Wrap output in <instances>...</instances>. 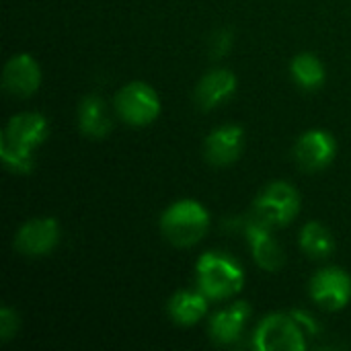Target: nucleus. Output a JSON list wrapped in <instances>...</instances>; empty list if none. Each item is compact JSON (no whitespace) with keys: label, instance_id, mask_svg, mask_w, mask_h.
<instances>
[{"label":"nucleus","instance_id":"1","mask_svg":"<svg viewBox=\"0 0 351 351\" xmlns=\"http://www.w3.org/2000/svg\"><path fill=\"white\" fill-rule=\"evenodd\" d=\"M210 212L197 199H177L160 214V232L173 247H193L210 230Z\"/></svg>","mask_w":351,"mask_h":351},{"label":"nucleus","instance_id":"2","mask_svg":"<svg viewBox=\"0 0 351 351\" xmlns=\"http://www.w3.org/2000/svg\"><path fill=\"white\" fill-rule=\"evenodd\" d=\"M197 290L210 300H226L245 288L243 267L220 251H206L195 263Z\"/></svg>","mask_w":351,"mask_h":351},{"label":"nucleus","instance_id":"3","mask_svg":"<svg viewBox=\"0 0 351 351\" xmlns=\"http://www.w3.org/2000/svg\"><path fill=\"white\" fill-rule=\"evenodd\" d=\"M113 107L123 123L134 128H144L158 119L162 103L154 86L142 80H132L117 90L113 99Z\"/></svg>","mask_w":351,"mask_h":351},{"label":"nucleus","instance_id":"4","mask_svg":"<svg viewBox=\"0 0 351 351\" xmlns=\"http://www.w3.org/2000/svg\"><path fill=\"white\" fill-rule=\"evenodd\" d=\"M300 212V193L288 181H271L253 202V214L271 228L288 226Z\"/></svg>","mask_w":351,"mask_h":351},{"label":"nucleus","instance_id":"5","mask_svg":"<svg viewBox=\"0 0 351 351\" xmlns=\"http://www.w3.org/2000/svg\"><path fill=\"white\" fill-rule=\"evenodd\" d=\"M253 346L259 351H304L306 333L292 313H271L257 325Z\"/></svg>","mask_w":351,"mask_h":351},{"label":"nucleus","instance_id":"6","mask_svg":"<svg viewBox=\"0 0 351 351\" xmlns=\"http://www.w3.org/2000/svg\"><path fill=\"white\" fill-rule=\"evenodd\" d=\"M62 230L56 218H31L14 234V251L23 257H45L49 255L60 243Z\"/></svg>","mask_w":351,"mask_h":351},{"label":"nucleus","instance_id":"7","mask_svg":"<svg viewBox=\"0 0 351 351\" xmlns=\"http://www.w3.org/2000/svg\"><path fill=\"white\" fill-rule=\"evenodd\" d=\"M308 294L321 308L329 313L341 311L351 300V276L335 265L319 269L308 284Z\"/></svg>","mask_w":351,"mask_h":351},{"label":"nucleus","instance_id":"8","mask_svg":"<svg viewBox=\"0 0 351 351\" xmlns=\"http://www.w3.org/2000/svg\"><path fill=\"white\" fill-rule=\"evenodd\" d=\"M337 154V142L327 130H308L294 144V160L306 173H319L327 169Z\"/></svg>","mask_w":351,"mask_h":351},{"label":"nucleus","instance_id":"9","mask_svg":"<svg viewBox=\"0 0 351 351\" xmlns=\"http://www.w3.org/2000/svg\"><path fill=\"white\" fill-rule=\"evenodd\" d=\"M243 230H245V237L249 241V247H251V253H253L255 263L261 269L269 271V274L280 271L284 267L286 257H284V251H282L280 243L271 234V226L265 224L255 214H251L245 220Z\"/></svg>","mask_w":351,"mask_h":351},{"label":"nucleus","instance_id":"10","mask_svg":"<svg viewBox=\"0 0 351 351\" xmlns=\"http://www.w3.org/2000/svg\"><path fill=\"white\" fill-rule=\"evenodd\" d=\"M41 86V66L31 53H14L2 70V88L16 99L33 97Z\"/></svg>","mask_w":351,"mask_h":351},{"label":"nucleus","instance_id":"11","mask_svg":"<svg viewBox=\"0 0 351 351\" xmlns=\"http://www.w3.org/2000/svg\"><path fill=\"white\" fill-rule=\"evenodd\" d=\"M245 148V130L237 123L214 128L204 142V156L212 167H228L237 162Z\"/></svg>","mask_w":351,"mask_h":351},{"label":"nucleus","instance_id":"12","mask_svg":"<svg viewBox=\"0 0 351 351\" xmlns=\"http://www.w3.org/2000/svg\"><path fill=\"white\" fill-rule=\"evenodd\" d=\"M47 136H49V121L43 113L37 111H21L12 115L2 130L4 140L29 152L39 148L47 140Z\"/></svg>","mask_w":351,"mask_h":351},{"label":"nucleus","instance_id":"13","mask_svg":"<svg viewBox=\"0 0 351 351\" xmlns=\"http://www.w3.org/2000/svg\"><path fill=\"white\" fill-rule=\"evenodd\" d=\"M237 76L228 68H214L206 72L195 84L193 99L202 111H212L224 105L237 93Z\"/></svg>","mask_w":351,"mask_h":351},{"label":"nucleus","instance_id":"14","mask_svg":"<svg viewBox=\"0 0 351 351\" xmlns=\"http://www.w3.org/2000/svg\"><path fill=\"white\" fill-rule=\"evenodd\" d=\"M251 319V306L245 300L232 302L230 306L214 313L208 323L210 339L218 346H230L245 333V327Z\"/></svg>","mask_w":351,"mask_h":351},{"label":"nucleus","instance_id":"15","mask_svg":"<svg viewBox=\"0 0 351 351\" xmlns=\"http://www.w3.org/2000/svg\"><path fill=\"white\" fill-rule=\"evenodd\" d=\"M76 121L80 134L90 140H105L113 132V115L107 101L99 95H86L76 109Z\"/></svg>","mask_w":351,"mask_h":351},{"label":"nucleus","instance_id":"16","mask_svg":"<svg viewBox=\"0 0 351 351\" xmlns=\"http://www.w3.org/2000/svg\"><path fill=\"white\" fill-rule=\"evenodd\" d=\"M210 308V298L202 290H179L167 302L171 321L179 327L197 325Z\"/></svg>","mask_w":351,"mask_h":351},{"label":"nucleus","instance_id":"17","mask_svg":"<svg viewBox=\"0 0 351 351\" xmlns=\"http://www.w3.org/2000/svg\"><path fill=\"white\" fill-rule=\"evenodd\" d=\"M290 74L294 82L304 90H319L327 80V70L321 58L313 51H302L290 62Z\"/></svg>","mask_w":351,"mask_h":351},{"label":"nucleus","instance_id":"18","mask_svg":"<svg viewBox=\"0 0 351 351\" xmlns=\"http://www.w3.org/2000/svg\"><path fill=\"white\" fill-rule=\"evenodd\" d=\"M300 249L304 251L306 257L311 259H327L333 255L335 251V239L331 234V230L317 222V220H311L302 226L300 230Z\"/></svg>","mask_w":351,"mask_h":351},{"label":"nucleus","instance_id":"19","mask_svg":"<svg viewBox=\"0 0 351 351\" xmlns=\"http://www.w3.org/2000/svg\"><path fill=\"white\" fill-rule=\"evenodd\" d=\"M0 158L4 162V167L10 171V173H16V175H27L33 171L35 167V156L33 152L29 150H23L14 144H10L8 140L0 138Z\"/></svg>","mask_w":351,"mask_h":351},{"label":"nucleus","instance_id":"20","mask_svg":"<svg viewBox=\"0 0 351 351\" xmlns=\"http://www.w3.org/2000/svg\"><path fill=\"white\" fill-rule=\"evenodd\" d=\"M19 327H21L19 313L12 306H2L0 308V341L2 343L10 341L16 335Z\"/></svg>","mask_w":351,"mask_h":351},{"label":"nucleus","instance_id":"21","mask_svg":"<svg viewBox=\"0 0 351 351\" xmlns=\"http://www.w3.org/2000/svg\"><path fill=\"white\" fill-rule=\"evenodd\" d=\"M232 47V33L228 29H222L212 39V58H222Z\"/></svg>","mask_w":351,"mask_h":351},{"label":"nucleus","instance_id":"22","mask_svg":"<svg viewBox=\"0 0 351 351\" xmlns=\"http://www.w3.org/2000/svg\"><path fill=\"white\" fill-rule=\"evenodd\" d=\"M294 315V319L298 321V325L302 327V331L306 333V335H315L317 331H319V327H317V323L311 319V315H306V313H302V311H296V313H292Z\"/></svg>","mask_w":351,"mask_h":351}]
</instances>
